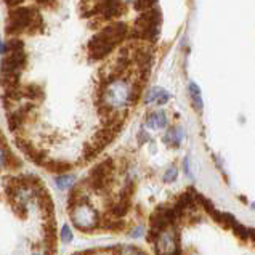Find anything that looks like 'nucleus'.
<instances>
[{
	"instance_id": "obj_1",
	"label": "nucleus",
	"mask_w": 255,
	"mask_h": 255,
	"mask_svg": "<svg viewBox=\"0 0 255 255\" xmlns=\"http://www.w3.org/2000/svg\"><path fill=\"white\" fill-rule=\"evenodd\" d=\"M135 95V84L128 77L116 76L103 87L101 103L108 113H119L133 103Z\"/></svg>"
},
{
	"instance_id": "obj_2",
	"label": "nucleus",
	"mask_w": 255,
	"mask_h": 255,
	"mask_svg": "<svg viewBox=\"0 0 255 255\" xmlns=\"http://www.w3.org/2000/svg\"><path fill=\"white\" fill-rule=\"evenodd\" d=\"M124 35H126V26L122 24L108 26L105 31H101L92 39L89 47L90 56H93L95 60H100V58L106 56L124 39Z\"/></svg>"
},
{
	"instance_id": "obj_3",
	"label": "nucleus",
	"mask_w": 255,
	"mask_h": 255,
	"mask_svg": "<svg viewBox=\"0 0 255 255\" xmlns=\"http://www.w3.org/2000/svg\"><path fill=\"white\" fill-rule=\"evenodd\" d=\"M71 218H72V223H74L79 230H84V231L97 228V225H98V212L85 201H81L74 204V206H71Z\"/></svg>"
},
{
	"instance_id": "obj_4",
	"label": "nucleus",
	"mask_w": 255,
	"mask_h": 255,
	"mask_svg": "<svg viewBox=\"0 0 255 255\" xmlns=\"http://www.w3.org/2000/svg\"><path fill=\"white\" fill-rule=\"evenodd\" d=\"M173 95L165 90L164 87H151V89L146 90L143 97V103L144 105H157V106H164L172 100Z\"/></svg>"
},
{
	"instance_id": "obj_5",
	"label": "nucleus",
	"mask_w": 255,
	"mask_h": 255,
	"mask_svg": "<svg viewBox=\"0 0 255 255\" xmlns=\"http://www.w3.org/2000/svg\"><path fill=\"white\" fill-rule=\"evenodd\" d=\"M156 251L159 255H173L177 252V243L172 230H165L159 235L156 241Z\"/></svg>"
},
{
	"instance_id": "obj_6",
	"label": "nucleus",
	"mask_w": 255,
	"mask_h": 255,
	"mask_svg": "<svg viewBox=\"0 0 255 255\" xmlns=\"http://www.w3.org/2000/svg\"><path fill=\"white\" fill-rule=\"evenodd\" d=\"M144 127L149 130H162L169 127V116L164 109H154V111L148 113L146 119H144Z\"/></svg>"
},
{
	"instance_id": "obj_7",
	"label": "nucleus",
	"mask_w": 255,
	"mask_h": 255,
	"mask_svg": "<svg viewBox=\"0 0 255 255\" xmlns=\"http://www.w3.org/2000/svg\"><path fill=\"white\" fill-rule=\"evenodd\" d=\"M186 138V130L183 126H172L165 130L164 143L170 148H180Z\"/></svg>"
},
{
	"instance_id": "obj_8",
	"label": "nucleus",
	"mask_w": 255,
	"mask_h": 255,
	"mask_svg": "<svg viewBox=\"0 0 255 255\" xmlns=\"http://www.w3.org/2000/svg\"><path fill=\"white\" fill-rule=\"evenodd\" d=\"M188 93H189V100H191V106L198 114H202L204 111V100H202V92L201 87L196 84L194 81L189 82L188 85Z\"/></svg>"
},
{
	"instance_id": "obj_9",
	"label": "nucleus",
	"mask_w": 255,
	"mask_h": 255,
	"mask_svg": "<svg viewBox=\"0 0 255 255\" xmlns=\"http://www.w3.org/2000/svg\"><path fill=\"white\" fill-rule=\"evenodd\" d=\"M74 183H76V177H72V175L63 173L60 177H56V186L60 189H69Z\"/></svg>"
},
{
	"instance_id": "obj_10",
	"label": "nucleus",
	"mask_w": 255,
	"mask_h": 255,
	"mask_svg": "<svg viewBox=\"0 0 255 255\" xmlns=\"http://www.w3.org/2000/svg\"><path fill=\"white\" fill-rule=\"evenodd\" d=\"M177 178H178V169L175 165H170L164 173V181L165 183H172V181H175Z\"/></svg>"
},
{
	"instance_id": "obj_11",
	"label": "nucleus",
	"mask_w": 255,
	"mask_h": 255,
	"mask_svg": "<svg viewBox=\"0 0 255 255\" xmlns=\"http://www.w3.org/2000/svg\"><path fill=\"white\" fill-rule=\"evenodd\" d=\"M61 239H63V243H66V244H69L72 241V231L68 225H64L61 228Z\"/></svg>"
},
{
	"instance_id": "obj_12",
	"label": "nucleus",
	"mask_w": 255,
	"mask_h": 255,
	"mask_svg": "<svg viewBox=\"0 0 255 255\" xmlns=\"http://www.w3.org/2000/svg\"><path fill=\"white\" fill-rule=\"evenodd\" d=\"M181 165H183V172L188 175L189 178H193V172H191V161H189V156H186L183 159V162H181Z\"/></svg>"
},
{
	"instance_id": "obj_13",
	"label": "nucleus",
	"mask_w": 255,
	"mask_h": 255,
	"mask_svg": "<svg viewBox=\"0 0 255 255\" xmlns=\"http://www.w3.org/2000/svg\"><path fill=\"white\" fill-rule=\"evenodd\" d=\"M6 162H8V152L3 149V146H0V169L5 167Z\"/></svg>"
},
{
	"instance_id": "obj_14",
	"label": "nucleus",
	"mask_w": 255,
	"mask_h": 255,
	"mask_svg": "<svg viewBox=\"0 0 255 255\" xmlns=\"http://www.w3.org/2000/svg\"><path fill=\"white\" fill-rule=\"evenodd\" d=\"M138 136H140V141H143V143L146 141V140H149V135L144 132V130H141V132L138 133Z\"/></svg>"
},
{
	"instance_id": "obj_15",
	"label": "nucleus",
	"mask_w": 255,
	"mask_h": 255,
	"mask_svg": "<svg viewBox=\"0 0 255 255\" xmlns=\"http://www.w3.org/2000/svg\"><path fill=\"white\" fill-rule=\"evenodd\" d=\"M252 209H254V210H255V202H254V204H252Z\"/></svg>"
},
{
	"instance_id": "obj_16",
	"label": "nucleus",
	"mask_w": 255,
	"mask_h": 255,
	"mask_svg": "<svg viewBox=\"0 0 255 255\" xmlns=\"http://www.w3.org/2000/svg\"><path fill=\"white\" fill-rule=\"evenodd\" d=\"M0 69H2V61H0Z\"/></svg>"
}]
</instances>
